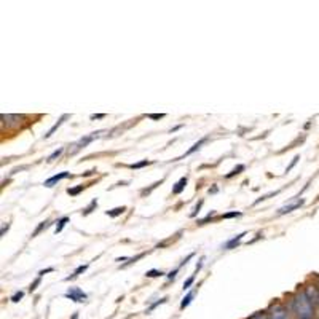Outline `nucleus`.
Returning a JSON list of instances; mask_svg holds the SVG:
<instances>
[{"label": "nucleus", "mask_w": 319, "mask_h": 319, "mask_svg": "<svg viewBox=\"0 0 319 319\" xmlns=\"http://www.w3.org/2000/svg\"><path fill=\"white\" fill-rule=\"evenodd\" d=\"M280 192H270V193H267V195H263V196H260V198H257L255 201H254V205H259V203H262V201H267L268 198H271V196H275V195H278Z\"/></svg>", "instance_id": "nucleus-27"}, {"label": "nucleus", "mask_w": 319, "mask_h": 319, "mask_svg": "<svg viewBox=\"0 0 319 319\" xmlns=\"http://www.w3.org/2000/svg\"><path fill=\"white\" fill-rule=\"evenodd\" d=\"M125 211H126V206H118V208L110 209V211H106V215H108V217H112V219H115V217L121 215Z\"/></svg>", "instance_id": "nucleus-16"}, {"label": "nucleus", "mask_w": 319, "mask_h": 319, "mask_svg": "<svg viewBox=\"0 0 319 319\" xmlns=\"http://www.w3.org/2000/svg\"><path fill=\"white\" fill-rule=\"evenodd\" d=\"M193 257H195V252H192V254H188V255L185 257V259H184V260H182V262H180V265H179V268H182V267H184V265H187V263H188V260H190V259H193Z\"/></svg>", "instance_id": "nucleus-38"}, {"label": "nucleus", "mask_w": 319, "mask_h": 319, "mask_svg": "<svg viewBox=\"0 0 319 319\" xmlns=\"http://www.w3.org/2000/svg\"><path fill=\"white\" fill-rule=\"evenodd\" d=\"M51 271H54V268H53V267H50V268H45V270H40V271H38V276H40V278H43L46 273H51Z\"/></svg>", "instance_id": "nucleus-39"}, {"label": "nucleus", "mask_w": 319, "mask_h": 319, "mask_svg": "<svg viewBox=\"0 0 319 319\" xmlns=\"http://www.w3.org/2000/svg\"><path fill=\"white\" fill-rule=\"evenodd\" d=\"M106 118V113H98V115H91V120H103Z\"/></svg>", "instance_id": "nucleus-40"}, {"label": "nucleus", "mask_w": 319, "mask_h": 319, "mask_svg": "<svg viewBox=\"0 0 319 319\" xmlns=\"http://www.w3.org/2000/svg\"><path fill=\"white\" fill-rule=\"evenodd\" d=\"M217 192H219V188H217L215 185L213 188H209V193H217Z\"/></svg>", "instance_id": "nucleus-46"}, {"label": "nucleus", "mask_w": 319, "mask_h": 319, "mask_svg": "<svg viewBox=\"0 0 319 319\" xmlns=\"http://www.w3.org/2000/svg\"><path fill=\"white\" fill-rule=\"evenodd\" d=\"M64 297L71 298V300L75 302V303H83V302H86V298H88L86 292H83L80 287H69V289H67V292L64 294Z\"/></svg>", "instance_id": "nucleus-5"}, {"label": "nucleus", "mask_w": 319, "mask_h": 319, "mask_svg": "<svg viewBox=\"0 0 319 319\" xmlns=\"http://www.w3.org/2000/svg\"><path fill=\"white\" fill-rule=\"evenodd\" d=\"M77 318H78V315H77V313H75V315H73V316H72V319H77Z\"/></svg>", "instance_id": "nucleus-47"}, {"label": "nucleus", "mask_w": 319, "mask_h": 319, "mask_svg": "<svg viewBox=\"0 0 319 319\" xmlns=\"http://www.w3.org/2000/svg\"><path fill=\"white\" fill-rule=\"evenodd\" d=\"M244 236H246V232H243V233H240V235H236L235 238L228 240L225 244H223V249H225V250H230V249H235L236 246H240V243L243 241Z\"/></svg>", "instance_id": "nucleus-9"}, {"label": "nucleus", "mask_w": 319, "mask_h": 319, "mask_svg": "<svg viewBox=\"0 0 319 319\" xmlns=\"http://www.w3.org/2000/svg\"><path fill=\"white\" fill-rule=\"evenodd\" d=\"M303 203H305V200H297L295 203H289V205L278 209V215H284V214L292 213V211H295V209H298L300 206H303Z\"/></svg>", "instance_id": "nucleus-7"}, {"label": "nucleus", "mask_w": 319, "mask_h": 319, "mask_svg": "<svg viewBox=\"0 0 319 319\" xmlns=\"http://www.w3.org/2000/svg\"><path fill=\"white\" fill-rule=\"evenodd\" d=\"M193 281H195V275H192V276H190L188 280H187V281L184 283V287H182V289H184V290H188L190 287H192Z\"/></svg>", "instance_id": "nucleus-34"}, {"label": "nucleus", "mask_w": 319, "mask_h": 319, "mask_svg": "<svg viewBox=\"0 0 319 319\" xmlns=\"http://www.w3.org/2000/svg\"><path fill=\"white\" fill-rule=\"evenodd\" d=\"M163 275H166L165 271H161V270H148L145 276L147 278H158V276H163Z\"/></svg>", "instance_id": "nucleus-25"}, {"label": "nucleus", "mask_w": 319, "mask_h": 319, "mask_svg": "<svg viewBox=\"0 0 319 319\" xmlns=\"http://www.w3.org/2000/svg\"><path fill=\"white\" fill-rule=\"evenodd\" d=\"M40 283H42V278H40V276H38V278H37V280H35V281H34V283L31 284V286H29V292H34V290H35V289H37V287L40 286Z\"/></svg>", "instance_id": "nucleus-33"}, {"label": "nucleus", "mask_w": 319, "mask_h": 319, "mask_svg": "<svg viewBox=\"0 0 319 319\" xmlns=\"http://www.w3.org/2000/svg\"><path fill=\"white\" fill-rule=\"evenodd\" d=\"M262 236H263L262 233H257V236H255V238H254V240H250V241H249V244H252V243H255L257 240H260V238H262Z\"/></svg>", "instance_id": "nucleus-43"}, {"label": "nucleus", "mask_w": 319, "mask_h": 319, "mask_svg": "<svg viewBox=\"0 0 319 319\" xmlns=\"http://www.w3.org/2000/svg\"><path fill=\"white\" fill-rule=\"evenodd\" d=\"M88 267H90V263H85V265H80V267H77L75 270H73V273H72L71 276H67V278H66V281H71V280H75V278H77L78 275H81V273H85V271L88 270Z\"/></svg>", "instance_id": "nucleus-14"}, {"label": "nucleus", "mask_w": 319, "mask_h": 319, "mask_svg": "<svg viewBox=\"0 0 319 319\" xmlns=\"http://www.w3.org/2000/svg\"><path fill=\"white\" fill-rule=\"evenodd\" d=\"M185 187H187V177L184 176V177H180V179L174 184V187H173V195H180V193L185 190Z\"/></svg>", "instance_id": "nucleus-12"}, {"label": "nucleus", "mask_w": 319, "mask_h": 319, "mask_svg": "<svg viewBox=\"0 0 319 319\" xmlns=\"http://www.w3.org/2000/svg\"><path fill=\"white\" fill-rule=\"evenodd\" d=\"M203 262H205V257H201V259H200V262L196 263V268H195L196 271H200V270L203 268Z\"/></svg>", "instance_id": "nucleus-42"}, {"label": "nucleus", "mask_w": 319, "mask_h": 319, "mask_svg": "<svg viewBox=\"0 0 319 319\" xmlns=\"http://www.w3.org/2000/svg\"><path fill=\"white\" fill-rule=\"evenodd\" d=\"M195 295H196V289L195 290H190V292L182 298V302H180V310H185L190 303H192V300L195 298Z\"/></svg>", "instance_id": "nucleus-13"}, {"label": "nucleus", "mask_w": 319, "mask_h": 319, "mask_svg": "<svg viewBox=\"0 0 319 319\" xmlns=\"http://www.w3.org/2000/svg\"><path fill=\"white\" fill-rule=\"evenodd\" d=\"M270 319H292V315L287 308V305H284L280 300L271 302V305L267 308Z\"/></svg>", "instance_id": "nucleus-2"}, {"label": "nucleus", "mask_w": 319, "mask_h": 319, "mask_svg": "<svg viewBox=\"0 0 319 319\" xmlns=\"http://www.w3.org/2000/svg\"><path fill=\"white\" fill-rule=\"evenodd\" d=\"M69 117H71V115H69V113H64V115H63V117H61V118H59V120L56 121V123H54V125H53V126L50 128V131H48V133H46V134H45V139H48V138H51V136L54 134V131H56V130H58V128H59L61 125H63V123H64V121H66L67 118H69Z\"/></svg>", "instance_id": "nucleus-11"}, {"label": "nucleus", "mask_w": 319, "mask_h": 319, "mask_svg": "<svg viewBox=\"0 0 319 319\" xmlns=\"http://www.w3.org/2000/svg\"><path fill=\"white\" fill-rule=\"evenodd\" d=\"M148 165H152L150 160H142V161H138V163H133V165H130V168L131 169H141V168L148 166Z\"/></svg>", "instance_id": "nucleus-24"}, {"label": "nucleus", "mask_w": 319, "mask_h": 319, "mask_svg": "<svg viewBox=\"0 0 319 319\" xmlns=\"http://www.w3.org/2000/svg\"><path fill=\"white\" fill-rule=\"evenodd\" d=\"M303 292L315 307H319V287L316 284H308L307 287H303Z\"/></svg>", "instance_id": "nucleus-6"}, {"label": "nucleus", "mask_w": 319, "mask_h": 319, "mask_svg": "<svg viewBox=\"0 0 319 319\" xmlns=\"http://www.w3.org/2000/svg\"><path fill=\"white\" fill-rule=\"evenodd\" d=\"M63 152H64V147H59V148H56V150H54V152H53V153L50 155V157L46 158V161H48V163L54 161V160H56V158H59L61 155H63Z\"/></svg>", "instance_id": "nucleus-22"}, {"label": "nucleus", "mask_w": 319, "mask_h": 319, "mask_svg": "<svg viewBox=\"0 0 319 319\" xmlns=\"http://www.w3.org/2000/svg\"><path fill=\"white\" fill-rule=\"evenodd\" d=\"M203 203H205V201H203V200H200L198 203H196V205H195V208L192 209V213H190V217H195L196 214L200 213V209H201V206H203Z\"/></svg>", "instance_id": "nucleus-31"}, {"label": "nucleus", "mask_w": 319, "mask_h": 319, "mask_svg": "<svg viewBox=\"0 0 319 319\" xmlns=\"http://www.w3.org/2000/svg\"><path fill=\"white\" fill-rule=\"evenodd\" d=\"M71 176V173H67V171H63V173H59V174H54V176H51L50 179H46L45 180V187H53V185H56L59 180H63V179H67Z\"/></svg>", "instance_id": "nucleus-8"}, {"label": "nucleus", "mask_w": 319, "mask_h": 319, "mask_svg": "<svg viewBox=\"0 0 319 319\" xmlns=\"http://www.w3.org/2000/svg\"><path fill=\"white\" fill-rule=\"evenodd\" d=\"M243 213L241 211H232V213H225L220 215V219H235V217H240Z\"/></svg>", "instance_id": "nucleus-26"}, {"label": "nucleus", "mask_w": 319, "mask_h": 319, "mask_svg": "<svg viewBox=\"0 0 319 319\" xmlns=\"http://www.w3.org/2000/svg\"><path fill=\"white\" fill-rule=\"evenodd\" d=\"M289 311L294 319H318V307L308 300L303 289H297L289 300Z\"/></svg>", "instance_id": "nucleus-1"}, {"label": "nucleus", "mask_w": 319, "mask_h": 319, "mask_svg": "<svg viewBox=\"0 0 319 319\" xmlns=\"http://www.w3.org/2000/svg\"><path fill=\"white\" fill-rule=\"evenodd\" d=\"M144 255H145V252H141L139 255H136V257H131V259H130V262H128V263H125V265H121V267L125 268V267H128V265H131V263H136V262H138L139 259H142V257H144Z\"/></svg>", "instance_id": "nucleus-32"}, {"label": "nucleus", "mask_w": 319, "mask_h": 319, "mask_svg": "<svg viewBox=\"0 0 319 319\" xmlns=\"http://www.w3.org/2000/svg\"><path fill=\"white\" fill-rule=\"evenodd\" d=\"M24 115H13V113H2L0 115V120H2V126L6 128H16L23 123L21 120H24Z\"/></svg>", "instance_id": "nucleus-4"}, {"label": "nucleus", "mask_w": 319, "mask_h": 319, "mask_svg": "<svg viewBox=\"0 0 319 319\" xmlns=\"http://www.w3.org/2000/svg\"><path fill=\"white\" fill-rule=\"evenodd\" d=\"M86 185H77V187H72V188H67V193H69L71 196H77L78 193H81L85 190Z\"/></svg>", "instance_id": "nucleus-23"}, {"label": "nucleus", "mask_w": 319, "mask_h": 319, "mask_svg": "<svg viewBox=\"0 0 319 319\" xmlns=\"http://www.w3.org/2000/svg\"><path fill=\"white\" fill-rule=\"evenodd\" d=\"M150 120H161V118H165V113H150V115H147Z\"/></svg>", "instance_id": "nucleus-37"}, {"label": "nucleus", "mask_w": 319, "mask_h": 319, "mask_svg": "<svg viewBox=\"0 0 319 319\" xmlns=\"http://www.w3.org/2000/svg\"><path fill=\"white\" fill-rule=\"evenodd\" d=\"M23 297H24V292H23V290H18V292H16L15 295H13V297L10 298V300H11L13 303H18V302H21V300H23Z\"/></svg>", "instance_id": "nucleus-30"}, {"label": "nucleus", "mask_w": 319, "mask_h": 319, "mask_svg": "<svg viewBox=\"0 0 319 319\" xmlns=\"http://www.w3.org/2000/svg\"><path fill=\"white\" fill-rule=\"evenodd\" d=\"M214 215H215V211H211V213H209V214L205 217V219H201V220L196 222V225H205V223H208L209 220H213V217H214Z\"/></svg>", "instance_id": "nucleus-28"}, {"label": "nucleus", "mask_w": 319, "mask_h": 319, "mask_svg": "<svg viewBox=\"0 0 319 319\" xmlns=\"http://www.w3.org/2000/svg\"><path fill=\"white\" fill-rule=\"evenodd\" d=\"M206 141H208V138H203V139H200L198 142H196V144H193L192 147H190V148H188V150H187V152H185L184 155H182V157H179V158H176L174 161H179V160H182V158H185V157H188V155H192V153H195L196 150H200V147H201L203 144H205V142H206Z\"/></svg>", "instance_id": "nucleus-10"}, {"label": "nucleus", "mask_w": 319, "mask_h": 319, "mask_svg": "<svg viewBox=\"0 0 319 319\" xmlns=\"http://www.w3.org/2000/svg\"><path fill=\"white\" fill-rule=\"evenodd\" d=\"M103 133H106V131H94V133H91V134H88V136H85V138H81L77 144H73L72 147V150H69V155H75L78 150H81L83 147H86L88 144H91V142L94 141V139H98L101 134Z\"/></svg>", "instance_id": "nucleus-3"}, {"label": "nucleus", "mask_w": 319, "mask_h": 319, "mask_svg": "<svg viewBox=\"0 0 319 319\" xmlns=\"http://www.w3.org/2000/svg\"><path fill=\"white\" fill-rule=\"evenodd\" d=\"M50 225H51V223H50V220H45V222H40V223H38V227L35 228V232H34V233H32V238H35V236H37V235H38L40 232H43V230H46V228H48Z\"/></svg>", "instance_id": "nucleus-19"}, {"label": "nucleus", "mask_w": 319, "mask_h": 319, "mask_svg": "<svg viewBox=\"0 0 319 319\" xmlns=\"http://www.w3.org/2000/svg\"><path fill=\"white\" fill-rule=\"evenodd\" d=\"M163 182H165V179H161V180H158V182H155V184H152V185L148 187V188H144V190H142V192H141V196L150 195V193H152V190H155V188H157L158 185H161Z\"/></svg>", "instance_id": "nucleus-20"}, {"label": "nucleus", "mask_w": 319, "mask_h": 319, "mask_svg": "<svg viewBox=\"0 0 319 319\" xmlns=\"http://www.w3.org/2000/svg\"><path fill=\"white\" fill-rule=\"evenodd\" d=\"M8 228H10V223H6V225L2 227V232H0V236H5V233L8 232Z\"/></svg>", "instance_id": "nucleus-41"}, {"label": "nucleus", "mask_w": 319, "mask_h": 319, "mask_svg": "<svg viewBox=\"0 0 319 319\" xmlns=\"http://www.w3.org/2000/svg\"><path fill=\"white\" fill-rule=\"evenodd\" d=\"M246 319H270V316H268L267 310H259V311H255V313H252L250 316H248Z\"/></svg>", "instance_id": "nucleus-17"}, {"label": "nucleus", "mask_w": 319, "mask_h": 319, "mask_svg": "<svg viewBox=\"0 0 319 319\" xmlns=\"http://www.w3.org/2000/svg\"><path fill=\"white\" fill-rule=\"evenodd\" d=\"M67 223H69V217L67 215H64V217H61V219L56 222V228H54V233H61L64 230V227L67 225Z\"/></svg>", "instance_id": "nucleus-15"}, {"label": "nucleus", "mask_w": 319, "mask_h": 319, "mask_svg": "<svg viewBox=\"0 0 319 319\" xmlns=\"http://www.w3.org/2000/svg\"><path fill=\"white\" fill-rule=\"evenodd\" d=\"M298 160H300V157H298V155H297V157H294V160L290 161V165H289V166L286 168V173H289L290 169H292V168H294V166L297 165V163H298Z\"/></svg>", "instance_id": "nucleus-36"}, {"label": "nucleus", "mask_w": 319, "mask_h": 319, "mask_svg": "<svg viewBox=\"0 0 319 319\" xmlns=\"http://www.w3.org/2000/svg\"><path fill=\"white\" fill-rule=\"evenodd\" d=\"M123 260H130V259H128V257H117V259H115V262H123Z\"/></svg>", "instance_id": "nucleus-45"}, {"label": "nucleus", "mask_w": 319, "mask_h": 319, "mask_svg": "<svg viewBox=\"0 0 319 319\" xmlns=\"http://www.w3.org/2000/svg\"><path fill=\"white\" fill-rule=\"evenodd\" d=\"M166 300H168V297H163V298H160V300H158V302H155V303H152V305H150V307H148V308H147V311H145V313H150V311H152V310H155V308H157V307H158V305H161V303H165Z\"/></svg>", "instance_id": "nucleus-29"}, {"label": "nucleus", "mask_w": 319, "mask_h": 319, "mask_svg": "<svg viewBox=\"0 0 319 319\" xmlns=\"http://www.w3.org/2000/svg\"><path fill=\"white\" fill-rule=\"evenodd\" d=\"M244 169H246V166L244 165H238V166H235L232 171H230L228 174H225V179H232V177H235V176H238V174H241Z\"/></svg>", "instance_id": "nucleus-18"}, {"label": "nucleus", "mask_w": 319, "mask_h": 319, "mask_svg": "<svg viewBox=\"0 0 319 319\" xmlns=\"http://www.w3.org/2000/svg\"><path fill=\"white\" fill-rule=\"evenodd\" d=\"M93 174H96V169H91V171H88V173H85L83 176H85V177H88V176H93Z\"/></svg>", "instance_id": "nucleus-44"}, {"label": "nucleus", "mask_w": 319, "mask_h": 319, "mask_svg": "<svg viewBox=\"0 0 319 319\" xmlns=\"http://www.w3.org/2000/svg\"><path fill=\"white\" fill-rule=\"evenodd\" d=\"M96 206H98V198H94V200H91V203H90V205H88V206H86V208L83 209V211H81V214H83V215H88V214H91V213L94 211V208H96Z\"/></svg>", "instance_id": "nucleus-21"}, {"label": "nucleus", "mask_w": 319, "mask_h": 319, "mask_svg": "<svg viewBox=\"0 0 319 319\" xmlns=\"http://www.w3.org/2000/svg\"><path fill=\"white\" fill-rule=\"evenodd\" d=\"M179 270H180V268L177 267V268H174L173 271H169V273L166 275V278H168V281H173V280H174V278H176V275H177V273H179Z\"/></svg>", "instance_id": "nucleus-35"}]
</instances>
